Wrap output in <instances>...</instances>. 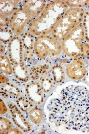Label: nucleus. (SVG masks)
Returning a JSON list of instances; mask_svg holds the SVG:
<instances>
[{
	"label": "nucleus",
	"instance_id": "a211bd4d",
	"mask_svg": "<svg viewBox=\"0 0 89 134\" xmlns=\"http://www.w3.org/2000/svg\"><path fill=\"white\" fill-rule=\"evenodd\" d=\"M13 75L18 81L25 83L30 79L29 69L25 61L16 65L12 66Z\"/></svg>",
	"mask_w": 89,
	"mask_h": 134
},
{
	"label": "nucleus",
	"instance_id": "412c9836",
	"mask_svg": "<svg viewBox=\"0 0 89 134\" xmlns=\"http://www.w3.org/2000/svg\"><path fill=\"white\" fill-rule=\"evenodd\" d=\"M0 70L2 72L8 76L13 73L12 63L7 55L4 54L0 55Z\"/></svg>",
	"mask_w": 89,
	"mask_h": 134
},
{
	"label": "nucleus",
	"instance_id": "9d476101",
	"mask_svg": "<svg viewBox=\"0 0 89 134\" xmlns=\"http://www.w3.org/2000/svg\"><path fill=\"white\" fill-rule=\"evenodd\" d=\"M7 52L12 66L24 62V48L21 36H14L7 45Z\"/></svg>",
	"mask_w": 89,
	"mask_h": 134
},
{
	"label": "nucleus",
	"instance_id": "f03ea898",
	"mask_svg": "<svg viewBox=\"0 0 89 134\" xmlns=\"http://www.w3.org/2000/svg\"><path fill=\"white\" fill-rule=\"evenodd\" d=\"M84 13L82 8L68 9L54 29L52 36L58 41H62L73 28L82 23Z\"/></svg>",
	"mask_w": 89,
	"mask_h": 134
},
{
	"label": "nucleus",
	"instance_id": "4be33fe9",
	"mask_svg": "<svg viewBox=\"0 0 89 134\" xmlns=\"http://www.w3.org/2000/svg\"><path fill=\"white\" fill-rule=\"evenodd\" d=\"M28 115L30 120L35 124H40L43 119L42 109L38 107H33L28 112Z\"/></svg>",
	"mask_w": 89,
	"mask_h": 134
},
{
	"label": "nucleus",
	"instance_id": "a878e982",
	"mask_svg": "<svg viewBox=\"0 0 89 134\" xmlns=\"http://www.w3.org/2000/svg\"><path fill=\"white\" fill-rule=\"evenodd\" d=\"M82 24L84 29L85 42L89 44V10H85Z\"/></svg>",
	"mask_w": 89,
	"mask_h": 134
},
{
	"label": "nucleus",
	"instance_id": "c85d7f7f",
	"mask_svg": "<svg viewBox=\"0 0 89 134\" xmlns=\"http://www.w3.org/2000/svg\"><path fill=\"white\" fill-rule=\"evenodd\" d=\"M47 129L46 127L44 126H35L33 129V131H32V133L34 134H44L45 132L47 131Z\"/></svg>",
	"mask_w": 89,
	"mask_h": 134
},
{
	"label": "nucleus",
	"instance_id": "9b49d317",
	"mask_svg": "<svg viewBox=\"0 0 89 134\" xmlns=\"http://www.w3.org/2000/svg\"><path fill=\"white\" fill-rule=\"evenodd\" d=\"M26 64L29 69L30 79L33 81H37L49 73L52 66L50 62L38 58L36 55L32 61Z\"/></svg>",
	"mask_w": 89,
	"mask_h": 134
},
{
	"label": "nucleus",
	"instance_id": "aec40b11",
	"mask_svg": "<svg viewBox=\"0 0 89 134\" xmlns=\"http://www.w3.org/2000/svg\"><path fill=\"white\" fill-rule=\"evenodd\" d=\"M14 101L18 108L24 113L28 112L34 107V104L29 100L26 94L23 93Z\"/></svg>",
	"mask_w": 89,
	"mask_h": 134
},
{
	"label": "nucleus",
	"instance_id": "2eb2a0df",
	"mask_svg": "<svg viewBox=\"0 0 89 134\" xmlns=\"http://www.w3.org/2000/svg\"><path fill=\"white\" fill-rule=\"evenodd\" d=\"M21 91L18 85L13 82L1 83L0 94L6 99L15 100L21 95Z\"/></svg>",
	"mask_w": 89,
	"mask_h": 134
},
{
	"label": "nucleus",
	"instance_id": "7c9ffc66",
	"mask_svg": "<svg viewBox=\"0 0 89 134\" xmlns=\"http://www.w3.org/2000/svg\"><path fill=\"white\" fill-rule=\"evenodd\" d=\"M9 81V80L6 76L3 75L2 74H0V82L1 83H4Z\"/></svg>",
	"mask_w": 89,
	"mask_h": 134
},
{
	"label": "nucleus",
	"instance_id": "1a4fd4ad",
	"mask_svg": "<svg viewBox=\"0 0 89 134\" xmlns=\"http://www.w3.org/2000/svg\"><path fill=\"white\" fill-rule=\"evenodd\" d=\"M8 107L11 119L15 126L24 133H28L31 131L33 129L32 121L25 116L17 105L13 102H8Z\"/></svg>",
	"mask_w": 89,
	"mask_h": 134
},
{
	"label": "nucleus",
	"instance_id": "f257e3e1",
	"mask_svg": "<svg viewBox=\"0 0 89 134\" xmlns=\"http://www.w3.org/2000/svg\"><path fill=\"white\" fill-rule=\"evenodd\" d=\"M68 7L63 1H54L47 3L41 14L29 24V32L34 37L51 33Z\"/></svg>",
	"mask_w": 89,
	"mask_h": 134
},
{
	"label": "nucleus",
	"instance_id": "423d86ee",
	"mask_svg": "<svg viewBox=\"0 0 89 134\" xmlns=\"http://www.w3.org/2000/svg\"><path fill=\"white\" fill-rule=\"evenodd\" d=\"M64 128L68 130L89 133V106L69 110V117Z\"/></svg>",
	"mask_w": 89,
	"mask_h": 134
},
{
	"label": "nucleus",
	"instance_id": "72a5a7b5",
	"mask_svg": "<svg viewBox=\"0 0 89 134\" xmlns=\"http://www.w3.org/2000/svg\"><path fill=\"white\" fill-rule=\"evenodd\" d=\"M87 79L89 83V66L88 69V74H87Z\"/></svg>",
	"mask_w": 89,
	"mask_h": 134
},
{
	"label": "nucleus",
	"instance_id": "39448f33",
	"mask_svg": "<svg viewBox=\"0 0 89 134\" xmlns=\"http://www.w3.org/2000/svg\"><path fill=\"white\" fill-rule=\"evenodd\" d=\"M85 42L82 23L73 28L62 42V52L69 58L81 57L82 44Z\"/></svg>",
	"mask_w": 89,
	"mask_h": 134
},
{
	"label": "nucleus",
	"instance_id": "2f4dec72",
	"mask_svg": "<svg viewBox=\"0 0 89 134\" xmlns=\"http://www.w3.org/2000/svg\"><path fill=\"white\" fill-rule=\"evenodd\" d=\"M22 132L19 129V128H13L9 131V134H22Z\"/></svg>",
	"mask_w": 89,
	"mask_h": 134
},
{
	"label": "nucleus",
	"instance_id": "5701e85b",
	"mask_svg": "<svg viewBox=\"0 0 89 134\" xmlns=\"http://www.w3.org/2000/svg\"><path fill=\"white\" fill-rule=\"evenodd\" d=\"M39 83L45 93H48L51 91L55 84L50 76L46 75H44L40 79Z\"/></svg>",
	"mask_w": 89,
	"mask_h": 134
},
{
	"label": "nucleus",
	"instance_id": "4468645a",
	"mask_svg": "<svg viewBox=\"0 0 89 134\" xmlns=\"http://www.w3.org/2000/svg\"><path fill=\"white\" fill-rule=\"evenodd\" d=\"M21 37L24 48V60L26 64L32 61L36 55L34 51V43L35 38L28 30H25L22 34Z\"/></svg>",
	"mask_w": 89,
	"mask_h": 134
},
{
	"label": "nucleus",
	"instance_id": "c756f323",
	"mask_svg": "<svg viewBox=\"0 0 89 134\" xmlns=\"http://www.w3.org/2000/svg\"><path fill=\"white\" fill-rule=\"evenodd\" d=\"M8 109L6 107L4 100L1 98L0 99V114H5L7 112Z\"/></svg>",
	"mask_w": 89,
	"mask_h": 134
},
{
	"label": "nucleus",
	"instance_id": "473e14b6",
	"mask_svg": "<svg viewBox=\"0 0 89 134\" xmlns=\"http://www.w3.org/2000/svg\"><path fill=\"white\" fill-rule=\"evenodd\" d=\"M5 46L4 44H2V43H0V54H3L5 52Z\"/></svg>",
	"mask_w": 89,
	"mask_h": 134
},
{
	"label": "nucleus",
	"instance_id": "7ed1b4c3",
	"mask_svg": "<svg viewBox=\"0 0 89 134\" xmlns=\"http://www.w3.org/2000/svg\"><path fill=\"white\" fill-rule=\"evenodd\" d=\"M61 94V102L69 110L89 106V90L83 85L69 86L62 90Z\"/></svg>",
	"mask_w": 89,
	"mask_h": 134
},
{
	"label": "nucleus",
	"instance_id": "cd10ccee",
	"mask_svg": "<svg viewBox=\"0 0 89 134\" xmlns=\"http://www.w3.org/2000/svg\"><path fill=\"white\" fill-rule=\"evenodd\" d=\"M10 18L7 16L0 14V27H7L9 24Z\"/></svg>",
	"mask_w": 89,
	"mask_h": 134
},
{
	"label": "nucleus",
	"instance_id": "f3484780",
	"mask_svg": "<svg viewBox=\"0 0 89 134\" xmlns=\"http://www.w3.org/2000/svg\"><path fill=\"white\" fill-rule=\"evenodd\" d=\"M66 69L62 63H56L52 66L49 76L56 84L63 82L66 79Z\"/></svg>",
	"mask_w": 89,
	"mask_h": 134
},
{
	"label": "nucleus",
	"instance_id": "0eeeda50",
	"mask_svg": "<svg viewBox=\"0 0 89 134\" xmlns=\"http://www.w3.org/2000/svg\"><path fill=\"white\" fill-rule=\"evenodd\" d=\"M47 109L50 122L56 127H64L69 119V110L62 103L60 100L57 98L52 99L47 106Z\"/></svg>",
	"mask_w": 89,
	"mask_h": 134
},
{
	"label": "nucleus",
	"instance_id": "ddd939ff",
	"mask_svg": "<svg viewBox=\"0 0 89 134\" xmlns=\"http://www.w3.org/2000/svg\"><path fill=\"white\" fill-rule=\"evenodd\" d=\"M25 93L30 102L37 107H41L45 100V93L39 82L33 81L26 85Z\"/></svg>",
	"mask_w": 89,
	"mask_h": 134
},
{
	"label": "nucleus",
	"instance_id": "bb28decb",
	"mask_svg": "<svg viewBox=\"0 0 89 134\" xmlns=\"http://www.w3.org/2000/svg\"><path fill=\"white\" fill-rule=\"evenodd\" d=\"M68 7L71 8H82L88 6L89 1H63Z\"/></svg>",
	"mask_w": 89,
	"mask_h": 134
},
{
	"label": "nucleus",
	"instance_id": "b1692460",
	"mask_svg": "<svg viewBox=\"0 0 89 134\" xmlns=\"http://www.w3.org/2000/svg\"><path fill=\"white\" fill-rule=\"evenodd\" d=\"M14 34L10 27H0L1 43L4 45H8L14 37Z\"/></svg>",
	"mask_w": 89,
	"mask_h": 134
},
{
	"label": "nucleus",
	"instance_id": "f8f14e48",
	"mask_svg": "<svg viewBox=\"0 0 89 134\" xmlns=\"http://www.w3.org/2000/svg\"><path fill=\"white\" fill-rule=\"evenodd\" d=\"M66 69L67 76L74 80L83 79L87 73L86 63L81 57L73 58L67 65Z\"/></svg>",
	"mask_w": 89,
	"mask_h": 134
},
{
	"label": "nucleus",
	"instance_id": "393cba45",
	"mask_svg": "<svg viewBox=\"0 0 89 134\" xmlns=\"http://www.w3.org/2000/svg\"><path fill=\"white\" fill-rule=\"evenodd\" d=\"M12 124L10 121L6 118H0V133L1 134H9L12 129Z\"/></svg>",
	"mask_w": 89,
	"mask_h": 134
},
{
	"label": "nucleus",
	"instance_id": "f704fd0d",
	"mask_svg": "<svg viewBox=\"0 0 89 134\" xmlns=\"http://www.w3.org/2000/svg\"><path fill=\"white\" fill-rule=\"evenodd\" d=\"M88 8H89V4H88Z\"/></svg>",
	"mask_w": 89,
	"mask_h": 134
},
{
	"label": "nucleus",
	"instance_id": "6e6552de",
	"mask_svg": "<svg viewBox=\"0 0 89 134\" xmlns=\"http://www.w3.org/2000/svg\"><path fill=\"white\" fill-rule=\"evenodd\" d=\"M32 14L24 8H19L10 18L9 27L16 35H20L25 31L26 26L33 20Z\"/></svg>",
	"mask_w": 89,
	"mask_h": 134
},
{
	"label": "nucleus",
	"instance_id": "20e7f679",
	"mask_svg": "<svg viewBox=\"0 0 89 134\" xmlns=\"http://www.w3.org/2000/svg\"><path fill=\"white\" fill-rule=\"evenodd\" d=\"M34 51L38 58L50 62L52 59L57 58L61 55L62 45L52 36H40L35 39Z\"/></svg>",
	"mask_w": 89,
	"mask_h": 134
},
{
	"label": "nucleus",
	"instance_id": "dca6fc26",
	"mask_svg": "<svg viewBox=\"0 0 89 134\" xmlns=\"http://www.w3.org/2000/svg\"><path fill=\"white\" fill-rule=\"evenodd\" d=\"M46 1L43 0L23 1L22 6L32 14L33 19L37 18L41 14L45 8Z\"/></svg>",
	"mask_w": 89,
	"mask_h": 134
},
{
	"label": "nucleus",
	"instance_id": "6ab92c4d",
	"mask_svg": "<svg viewBox=\"0 0 89 134\" xmlns=\"http://www.w3.org/2000/svg\"><path fill=\"white\" fill-rule=\"evenodd\" d=\"M19 0H0V14L7 16L12 15L17 9Z\"/></svg>",
	"mask_w": 89,
	"mask_h": 134
}]
</instances>
